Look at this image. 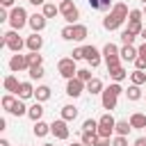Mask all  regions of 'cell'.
<instances>
[{"label":"cell","mask_w":146,"mask_h":146,"mask_svg":"<svg viewBox=\"0 0 146 146\" xmlns=\"http://www.w3.org/2000/svg\"><path fill=\"white\" fill-rule=\"evenodd\" d=\"M128 16H130V11H128V5H123V2H116V5L110 9V14L103 18V27H105V30H116V27H121V23H123Z\"/></svg>","instance_id":"obj_1"},{"label":"cell","mask_w":146,"mask_h":146,"mask_svg":"<svg viewBox=\"0 0 146 146\" xmlns=\"http://www.w3.org/2000/svg\"><path fill=\"white\" fill-rule=\"evenodd\" d=\"M121 91H123V89H121L119 82L110 84V87L103 91V107H105V110H114V107H116V98H119Z\"/></svg>","instance_id":"obj_2"},{"label":"cell","mask_w":146,"mask_h":146,"mask_svg":"<svg viewBox=\"0 0 146 146\" xmlns=\"http://www.w3.org/2000/svg\"><path fill=\"white\" fill-rule=\"evenodd\" d=\"M9 23H11V30H21V27H25L30 23V16H27V11L23 7H14L9 11Z\"/></svg>","instance_id":"obj_3"},{"label":"cell","mask_w":146,"mask_h":146,"mask_svg":"<svg viewBox=\"0 0 146 146\" xmlns=\"http://www.w3.org/2000/svg\"><path fill=\"white\" fill-rule=\"evenodd\" d=\"M57 71H59V75H62V78L73 80V78L78 75L75 59H73V57H64V59H59V62H57Z\"/></svg>","instance_id":"obj_4"},{"label":"cell","mask_w":146,"mask_h":146,"mask_svg":"<svg viewBox=\"0 0 146 146\" xmlns=\"http://www.w3.org/2000/svg\"><path fill=\"white\" fill-rule=\"evenodd\" d=\"M114 128H116V121H114V116L107 112V114H103L100 119H98V137H112V132H114Z\"/></svg>","instance_id":"obj_5"},{"label":"cell","mask_w":146,"mask_h":146,"mask_svg":"<svg viewBox=\"0 0 146 146\" xmlns=\"http://www.w3.org/2000/svg\"><path fill=\"white\" fill-rule=\"evenodd\" d=\"M103 57H105L107 68H114V66L121 64V50H119L114 43H107V46L103 48Z\"/></svg>","instance_id":"obj_6"},{"label":"cell","mask_w":146,"mask_h":146,"mask_svg":"<svg viewBox=\"0 0 146 146\" xmlns=\"http://www.w3.org/2000/svg\"><path fill=\"white\" fill-rule=\"evenodd\" d=\"M59 14H62L71 25H75V21L80 18V11H78V7H75L71 0H62V2H59Z\"/></svg>","instance_id":"obj_7"},{"label":"cell","mask_w":146,"mask_h":146,"mask_svg":"<svg viewBox=\"0 0 146 146\" xmlns=\"http://www.w3.org/2000/svg\"><path fill=\"white\" fill-rule=\"evenodd\" d=\"M2 46H7V48H9V50H14V52H21V48L25 46V41L18 36V32H16V30H11V32H7V34H5Z\"/></svg>","instance_id":"obj_8"},{"label":"cell","mask_w":146,"mask_h":146,"mask_svg":"<svg viewBox=\"0 0 146 146\" xmlns=\"http://www.w3.org/2000/svg\"><path fill=\"white\" fill-rule=\"evenodd\" d=\"M50 132L55 135V139H68V135H71V130H68V121H64V119L52 121V123H50Z\"/></svg>","instance_id":"obj_9"},{"label":"cell","mask_w":146,"mask_h":146,"mask_svg":"<svg viewBox=\"0 0 146 146\" xmlns=\"http://www.w3.org/2000/svg\"><path fill=\"white\" fill-rule=\"evenodd\" d=\"M132 34H141L144 27H141V11L139 9H130V18H128V27Z\"/></svg>","instance_id":"obj_10"},{"label":"cell","mask_w":146,"mask_h":146,"mask_svg":"<svg viewBox=\"0 0 146 146\" xmlns=\"http://www.w3.org/2000/svg\"><path fill=\"white\" fill-rule=\"evenodd\" d=\"M9 68H11L14 73H21V71L30 68V64H27V55H21V52L11 55V59H9Z\"/></svg>","instance_id":"obj_11"},{"label":"cell","mask_w":146,"mask_h":146,"mask_svg":"<svg viewBox=\"0 0 146 146\" xmlns=\"http://www.w3.org/2000/svg\"><path fill=\"white\" fill-rule=\"evenodd\" d=\"M84 87H87V84H84L82 80L73 78V80H68V82H66V94H68L71 98H78V96L84 91Z\"/></svg>","instance_id":"obj_12"},{"label":"cell","mask_w":146,"mask_h":146,"mask_svg":"<svg viewBox=\"0 0 146 146\" xmlns=\"http://www.w3.org/2000/svg\"><path fill=\"white\" fill-rule=\"evenodd\" d=\"M84 59L89 62L91 68H96V66L100 64V52H98V48H94V46H84Z\"/></svg>","instance_id":"obj_13"},{"label":"cell","mask_w":146,"mask_h":146,"mask_svg":"<svg viewBox=\"0 0 146 146\" xmlns=\"http://www.w3.org/2000/svg\"><path fill=\"white\" fill-rule=\"evenodd\" d=\"M25 46L30 48V52H39V50H41V46H43V36H39V32H34V34H30V36H27Z\"/></svg>","instance_id":"obj_14"},{"label":"cell","mask_w":146,"mask_h":146,"mask_svg":"<svg viewBox=\"0 0 146 146\" xmlns=\"http://www.w3.org/2000/svg\"><path fill=\"white\" fill-rule=\"evenodd\" d=\"M46 21H48V18H46L43 14H34V16H30V23H27V25H30L34 32H41V30L46 27Z\"/></svg>","instance_id":"obj_15"},{"label":"cell","mask_w":146,"mask_h":146,"mask_svg":"<svg viewBox=\"0 0 146 146\" xmlns=\"http://www.w3.org/2000/svg\"><path fill=\"white\" fill-rule=\"evenodd\" d=\"M137 57H139V50L135 46H123L121 48V59L123 62H135Z\"/></svg>","instance_id":"obj_16"},{"label":"cell","mask_w":146,"mask_h":146,"mask_svg":"<svg viewBox=\"0 0 146 146\" xmlns=\"http://www.w3.org/2000/svg\"><path fill=\"white\" fill-rule=\"evenodd\" d=\"M89 2V7L91 9H96V11H107V9H112L114 5H112V0H87Z\"/></svg>","instance_id":"obj_17"},{"label":"cell","mask_w":146,"mask_h":146,"mask_svg":"<svg viewBox=\"0 0 146 146\" xmlns=\"http://www.w3.org/2000/svg\"><path fill=\"white\" fill-rule=\"evenodd\" d=\"M21 100H25V98H30V96H34V87H32V82H21V89H18V94H16Z\"/></svg>","instance_id":"obj_18"},{"label":"cell","mask_w":146,"mask_h":146,"mask_svg":"<svg viewBox=\"0 0 146 146\" xmlns=\"http://www.w3.org/2000/svg\"><path fill=\"white\" fill-rule=\"evenodd\" d=\"M41 114H43V105L41 103H34L32 107H27V116L36 123V121H41Z\"/></svg>","instance_id":"obj_19"},{"label":"cell","mask_w":146,"mask_h":146,"mask_svg":"<svg viewBox=\"0 0 146 146\" xmlns=\"http://www.w3.org/2000/svg\"><path fill=\"white\" fill-rule=\"evenodd\" d=\"M130 125H132V128H137V130L146 128V114H141V112H135V114L130 116Z\"/></svg>","instance_id":"obj_20"},{"label":"cell","mask_w":146,"mask_h":146,"mask_svg":"<svg viewBox=\"0 0 146 146\" xmlns=\"http://www.w3.org/2000/svg\"><path fill=\"white\" fill-rule=\"evenodd\" d=\"M5 89H7V91H11V94H18L21 82L16 80V75H7V78H5Z\"/></svg>","instance_id":"obj_21"},{"label":"cell","mask_w":146,"mask_h":146,"mask_svg":"<svg viewBox=\"0 0 146 146\" xmlns=\"http://www.w3.org/2000/svg\"><path fill=\"white\" fill-rule=\"evenodd\" d=\"M34 98H36V103H43V100H48V98H50V87H46V84L36 87V89H34Z\"/></svg>","instance_id":"obj_22"},{"label":"cell","mask_w":146,"mask_h":146,"mask_svg":"<svg viewBox=\"0 0 146 146\" xmlns=\"http://www.w3.org/2000/svg\"><path fill=\"white\" fill-rule=\"evenodd\" d=\"M107 71H110V78H112L114 82H121V80L128 75V73H125V68H123L121 64H119V66H114V68H107Z\"/></svg>","instance_id":"obj_23"},{"label":"cell","mask_w":146,"mask_h":146,"mask_svg":"<svg viewBox=\"0 0 146 146\" xmlns=\"http://www.w3.org/2000/svg\"><path fill=\"white\" fill-rule=\"evenodd\" d=\"M75 116H78V107L75 105H64L62 107V119L64 121H73Z\"/></svg>","instance_id":"obj_24"},{"label":"cell","mask_w":146,"mask_h":146,"mask_svg":"<svg viewBox=\"0 0 146 146\" xmlns=\"http://www.w3.org/2000/svg\"><path fill=\"white\" fill-rule=\"evenodd\" d=\"M130 130H132L130 121H116V128H114V132H116V135H121V137H128V135H130Z\"/></svg>","instance_id":"obj_25"},{"label":"cell","mask_w":146,"mask_h":146,"mask_svg":"<svg viewBox=\"0 0 146 146\" xmlns=\"http://www.w3.org/2000/svg\"><path fill=\"white\" fill-rule=\"evenodd\" d=\"M41 14H43L46 18H55V16L59 14V7H57L55 2H46V5H43V11H41Z\"/></svg>","instance_id":"obj_26"},{"label":"cell","mask_w":146,"mask_h":146,"mask_svg":"<svg viewBox=\"0 0 146 146\" xmlns=\"http://www.w3.org/2000/svg\"><path fill=\"white\" fill-rule=\"evenodd\" d=\"M87 39V25H73V41H84Z\"/></svg>","instance_id":"obj_27"},{"label":"cell","mask_w":146,"mask_h":146,"mask_svg":"<svg viewBox=\"0 0 146 146\" xmlns=\"http://www.w3.org/2000/svg\"><path fill=\"white\" fill-rule=\"evenodd\" d=\"M87 91H89V94H103L105 89H103V82H100L98 78H94V80L87 82Z\"/></svg>","instance_id":"obj_28"},{"label":"cell","mask_w":146,"mask_h":146,"mask_svg":"<svg viewBox=\"0 0 146 146\" xmlns=\"http://www.w3.org/2000/svg\"><path fill=\"white\" fill-rule=\"evenodd\" d=\"M9 112H11L14 116H23V114H27V107L23 105V100H21V98H16V103H14V107H11Z\"/></svg>","instance_id":"obj_29"},{"label":"cell","mask_w":146,"mask_h":146,"mask_svg":"<svg viewBox=\"0 0 146 146\" xmlns=\"http://www.w3.org/2000/svg\"><path fill=\"white\" fill-rule=\"evenodd\" d=\"M48 132H50V125L48 123H43V121H36L34 123V135L36 137H46Z\"/></svg>","instance_id":"obj_30"},{"label":"cell","mask_w":146,"mask_h":146,"mask_svg":"<svg viewBox=\"0 0 146 146\" xmlns=\"http://www.w3.org/2000/svg\"><path fill=\"white\" fill-rule=\"evenodd\" d=\"M84 146H96L98 141V132H82V139H80Z\"/></svg>","instance_id":"obj_31"},{"label":"cell","mask_w":146,"mask_h":146,"mask_svg":"<svg viewBox=\"0 0 146 146\" xmlns=\"http://www.w3.org/2000/svg\"><path fill=\"white\" fill-rule=\"evenodd\" d=\"M130 80H132V84H137V87L144 84V82H146V71H137V68H135V71L130 73Z\"/></svg>","instance_id":"obj_32"},{"label":"cell","mask_w":146,"mask_h":146,"mask_svg":"<svg viewBox=\"0 0 146 146\" xmlns=\"http://www.w3.org/2000/svg\"><path fill=\"white\" fill-rule=\"evenodd\" d=\"M27 64H30V68H32V66H41V64H43V57H41L39 52H30V55H27Z\"/></svg>","instance_id":"obj_33"},{"label":"cell","mask_w":146,"mask_h":146,"mask_svg":"<svg viewBox=\"0 0 146 146\" xmlns=\"http://www.w3.org/2000/svg\"><path fill=\"white\" fill-rule=\"evenodd\" d=\"M125 94H128V100H139V98H141V89H139L137 84L128 87V91H125Z\"/></svg>","instance_id":"obj_34"},{"label":"cell","mask_w":146,"mask_h":146,"mask_svg":"<svg viewBox=\"0 0 146 146\" xmlns=\"http://www.w3.org/2000/svg\"><path fill=\"white\" fill-rule=\"evenodd\" d=\"M82 132H98V121L87 119V121L82 123Z\"/></svg>","instance_id":"obj_35"},{"label":"cell","mask_w":146,"mask_h":146,"mask_svg":"<svg viewBox=\"0 0 146 146\" xmlns=\"http://www.w3.org/2000/svg\"><path fill=\"white\" fill-rule=\"evenodd\" d=\"M27 73H30L32 80H41V78H43V64H41V66H32V68H27Z\"/></svg>","instance_id":"obj_36"},{"label":"cell","mask_w":146,"mask_h":146,"mask_svg":"<svg viewBox=\"0 0 146 146\" xmlns=\"http://www.w3.org/2000/svg\"><path fill=\"white\" fill-rule=\"evenodd\" d=\"M135 36H137V34H132L130 30H123V32H121V41H123L125 46H132V41H135Z\"/></svg>","instance_id":"obj_37"},{"label":"cell","mask_w":146,"mask_h":146,"mask_svg":"<svg viewBox=\"0 0 146 146\" xmlns=\"http://www.w3.org/2000/svg\"><path fill=\"white\" fill-rule=\"evenodd\" d=\"M75 78H78V80H82V82H84V84H87V82H89V80H94V78H91V71H89V68H80V71H78V75H75Z\"/></svg>","instance_id":"obj_38"},{"label":"cell","mask_w":146,"mask_h":146,"mask_svg":"<svg viewBox=\"0 0 146 146\" xmlns=\"http://www.w3.org/2000/svg\"><path fill=\"white\" fill-rule=\"evenodd\" d=\"M14 103H16V98H14V94H7V96L2 98V107H5L7 112H9L11 107H14Z\"/></svg>","instance_id":"obj_39"},{"label":"cell","mask_w":146,"mask_h":146,"mask_svg":"<svg viewBox=\"0 0 146 146\" xmlns=\"http://www.w3.org/2000/svg\"><path fill=\"white\" fill-rule=\"evenodd\" d=\"M62 39H66V41H73V25H66V27L62 30Z\"/></svg>","instance_id":"obj_40"},{"label":"cell","mask_w":146,"mask_h":146,"mask_svg":"<svg viewBox=\"0 0 146 146\" xmlns=\"http://www.w3.org/2000/svg\"><path fill=\"white\" fill-rule=\"evenodd\" d=\"M112 146H128V139L121 137V135H116V137L112 139Z\"/></svg>","instance_id":"obj_41"},{"label":"cell","mask_w":146,"mask_h":146,"mask_svg":"<svg viewBox=\"0 0 146 146\" xmlns=\"http://www.w3.org/2000/svg\"><path fill=\"white\" fill-rule=\"evenodd\" d=\"M71 57L78 62V59H84V48H75L73 52H71Z\"/></svg>","instance_id":"obj_42"},{"label":"cell","mask_w":146,"mask_h":146,"mask_svg":"<svg viewBox=\"0 0 146 146\" xmlns=\"http://www.w3.org/2000/svg\"><path fill=\"white\" fill-rule=\"evenodd\" d=\"M135 66H137V71H146V62H144L141 57H137V59H135Z\"/></svg>","instance_id":"obj_43"},{"label":"cell","mask_w":146,"mask_h":146,"mask_svg":"<svg viewBox=\"0 0 146 146\" xmlns=\"http://www.w3.org/2000/svg\"><path fill=\"white\" fill-rule=\"evenodd\" d=\"M112 141L107 139V137H98V141H96V146H110Z\"/></svg>","instance_id":"obj_44"},{"label":"cell","mask_w":146,"mask_h":146,"mask_svg":"<svg viewBox=\"0 0 146 146\" xmlns=\"http://www.w3.org/2000/svg\"><path fill=\"white\" fill-rule=\"evenodd\" d=\"M137 50H139V57H141V59L146 62V41H144V43H141V46H139Z\"/></svg>","instance_id":"obj_45"},{"label":"cell","mask_w":146,"mask_h":146,"mask_svg":"<svg viewBox=\"0 0 146 146\" xmlns=\"http://www.w3.org/2000/svg\"><path fill=\"white\" fill-rule=\"evenodd\" d=\"M135 146H146V137H139V139L135 141Z\"/></svg>","instance_id":"obj_46"},{"label":"cell","mask_w":146,"mask_h":146,"mask_svg":"<svg viewBox=\"0 0 146 146\" xmlns=\"http://www.w3.org/2000/svg\"><path fill=\"white\" fill-rule=\"evenodd\" d=\"M0 21H9V14H7V11H5V9H2V11H0Z\"/></svg>","instance_id":"obj_47"},{"label":"cell","mask_w":146,"mask_h":146,"mask_svg":"<svg viewBox=\"0 0 146 146\" xmlns=\"http://www.w3.org/2000/svg\"><path fill=\"white\" fill-rule=\"evenodd\" d=\"M0 2H2V7H11L14 5V0H0Z\"/></svg>","instance_id":"obj_48"},{"label":"cell","mask_w":146,"mask_h":146,"mask_svg":"<svg viewBox=\"0 0 146 146\" xmlns=\"http://www.w3.org/2000/svg\"><path fill=\"white\" fill-rule=\"evenodd\" d=\"M27 2H32V5H46V0H27Z\"/></svg>","instance_id":"obj_49"},{"label":"cell","mask_w":146,"mask_h":146,"mask_svg":"<svg viewBox=\"0 0 146 146\" xmlns=\"http://www.w3.org/2000/svg\"><path fill=\"white\" fill-rule=\"evenodd\" d=\"M0 146H9V141L7 139H0Z\"/></svg>","instance_id":"obj_50"},{"label":"cell","mask_w":146,"mask_h":146,"mask_svg":"<svg viewBox=\"0 0 146 146\" xmlns=\"http://www.w3.org/2000/svg\"><path fill=\"white\" fill-rule=\"evenodd\" d=\"M141 36H144V39H146V27H144V32H141Z\"/></svg>","instance_id":"obj_51"},{"label":"cell","mask_w":146,"mask_h":146,"mask_svg":"<svg viewBox=\"0 0 146 146\" xmlns=\"http://www.w3.org/2000/svg\"><path fill=\"white\" fill-rule=\"evenodd\" d=\"M71 146H84V144H82V141H80V144H71Z\"/></svg>","instance_id":"obj_52"},{"label":"cell","mask_w":146,"mask_h":146,"mask_svg":"<svg viewBox=\"0 0 146 146\" xmlns=\"http://www.w3.org/2000/svg\"><path fill=\"white\" fill-rule=\"evenodd\" d=\"M43 146H55V144H43Z\"/></svg>","instance_id":"obj_53"},{"label":"cell","mask_w":146,"mask_h":146,"mask_svg":"<svg viewBox=\"0 0 146 146\" xmlns=\"http://www.w3.org/2000/svg\"><path fill=\"white\" fill-rule=\"evenodd\" d=\"M144 14H146V5H144Z\"/></svg>","instance_id":"obj_54"},{"label":"cell","mask_w":146,"mask_h":146,"mask_svg":"<svg viewBox=\"0 0 146 146\" xmlns=\"http://www.w3.org/2000/svg\"><path fill=\"white\" fill-rule=\"evenodd\" d=\"M141 2H144V5H146V0H141Z\"/></svg>","instance_id":"obj_55"},{"label":"cell","mask_w":146,"mask_h":146,"mask_svg":"<svg viewBox=\"0 0 146 146\" xmlns=\"http://www.w3.org/2000/svg\"><path fill=\"white\" fill-rule=\"evenodd\" d=\"M59 2H62V0H59Z\"/></svg>","instance_id":"obj_56"},{"label":"cell","mask_w":146,"mask_h":146,"mask_svg":"<svg viewBox=\"0 0 146 146\" xmlns=\"http://www.w3.org/2000/svg\"><path fill=\"white\" fill-rule=\"evenodd\" d=\"M144 98H146V96H144Z\"/></svg>","instance_id":"obj_57"}]
</instances>
